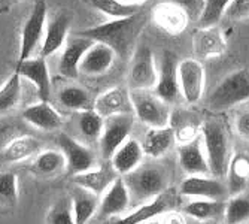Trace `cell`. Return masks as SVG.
<instances>
[{
  "mask_svg": "<svg viewBox=\"0 0 249 224\" xmlns=\"http://www.w3.org/2000/svg\"><path fill=\"white\" fill-rule=\"evenodd\" d=\"M18 178L14 172H0V206L14 208L18 204Z\"/></svg>",
  "mask_w": 249,
  "mask_h": 224,
  "instance_id": "8d00e7d4",
  "label": "cell"
},
{
  "mask_svg": "<svg viewBox=\"0 0 249 224\" xmlns=\"http://www.w3.org/2000/svg\"><path fill=\"white\" fill-rule=\"evenodd\" d=\"M227 48V40L218 26L213 27H197L193 33V51L194 58L209 60L221 57Z\"/></svg>",
  "mask_w": 249,
  "mask_h": 224,
  "instance_id": "4fadbf2b",
  "label": "cell"
},
{
  "mask_svg": "<svg viewBox=\"0 0 249 224\" xmlns=\"http://www.w3.org/2000/svg\"><path fill=\"white\" fill-rule=\"evenodd\" d=\"M178 162H179L180 169L188 176L211 173L206 151H205V147H203L201 134L178 147Z\"/></svg>",
  "mask_w": 249,
  "mask_h": 224,
  "instance_id": "5bb4252c",
  "label": "cell"
},
{
  "mask_svg": "<svg viewBox=\"0 0 249 224\" xmlns=\"http://www.w3.org/2000/svg\"><path fill=\"white\" fill-rule=\"evenodd\" d=\"M231 0H205L203 14L197 21V27H213L224 18L225 9Z\"/></svg>",
  "mask_w": 249,
  "mask_h": 224,
  "instance_id": "74e56055",
  "label": "cell"
},
{
  "mask_svg": "<svg viewBox=\"0 0 249 224\" xmlns=\"http://www.w3.org/2000/svg\"><path fill=\"white\" fill-rule=\"evenodd\" d=\"M24 120L33 127L45 131H54L63 126V117L50 102H37L22 111Z\"/></svg>",
  "mask_w": 249,
  "mask_h": 224,
  "instance_id": "cb8c5ba5",
  "label": "cell"
},
{
  "mask_svg": "<svg viewBox=\"0 0 249 224\" xmlns=\"http://www.w3.org/2000/svg\"><path fill=\"white\" fill-rule=\"evenodd\" d=\"M143 148L139 141L128 138L110 157V166L120 176H125L138 169L143 162Z\"/></svg>",
  "mask_w": 249,
  "mask_h": 224,
  "instance_id": "7402d4cb",
  "label": "cell"
},
{
  "mask_svg": "<svg viewBox=\"0 0 249 224\" xmlns=\"http://www.w3.org/2000/svg\"><path fill=\"white\" fill-rule=\"evenodd\" d=\"M142 224H163V220H161V217H158V218L149 220V221H146V223H142Z\"/></svg>",
  "mask_w": 249,
  "mask_h": 224,
  "instance_id": "f6af8a7d",
  "label": "cell"
},
{
  "mask_svg": "<svg viewBox=\"0 0 249 224\" xmlns=\"http://www.w3.org/2000/svg\"><path fill=\"white\" fill-rule=\"evenodd\" d=\"M93 43L94 40L81 35H75L73 37L67 39L58 64L60 74L69 79H76L79 75V64L82 61V57L93 47Z\"/></svg>",
  "mask_w": 249,
  "mask_h": 224,
  "instance_id": "2e32d148",
  "label": "cell"
},
{
  "mask_svg": "<svg viewBox=\"0 0 249 224\" xmlns=\"http://www.w3.org/2000/svg\"><path fill=\"white\" fill-rule=\"evenodd\" d=\"M225 176H227L229 194H242L249 181V157L243 152L234 154L230 159V165Z\"/></svg>",
  "mask_w": 249,
  "mask_h": 224,
  "instance_id": "f546056e",
  "label": "cell"
},
{
  "mask_svg": "<svg viewBox=\"0 0 249 224\" xmlns=\"http://www.w3.org/2000/svg\"><path fill=\"white\" fill-rule=\"evenodd\" d=\"M224 18L229 21H243L249 18V0H231L225 9Z\"/></svg>",
  "mask_w": 249,
  "mask_h": 224,
  "instance_id": "ab89813d",
  "label": "cell"
},
{
  "mask_svg": "<svg viewBox=\"0 0 249 224\" xmlns=\"http://www.w3.org/2000/svg\"><path fill=\"white\" fill-rule=\"evenodd\" d=\"M57 144L60 151L64 154L67 162V170L73 175L91 170L96 166V157L93 151L84 144L78 142L72 136L66 133H60L57 138Z\"/></svg>",
  "mask_w": 249,
  "mask_h": 224,
  "instance_id": "8fae6325",
  "label": "cell"
},
{
  "mask_svg": "<svg viewBox=\"0 0 249 224\" xmlns=\"http://www.w3.org/2000/svg\"><path fill=\"white\" fill-rule=\"evenodd\" d=\"M15 72L21 78L29 79L37 88V93L42 102H50L51 96V76L47 58L43 57H30L21 63H17Z\"/></svg>",
  "mask_w": 249,
  "mask_h": 224,
  "instance_id": "9a60e30c",
  "label": "cell"
},
{
  "mask_svg": "<svg viewBox=\"0 0 249 224\" xmlns=\"http://www.w3.org/2000/svg\"><path fill=\"white\" fill-rule=\"evenodd\" d=\"M185 215L196 221H218L219 217L225 212V202L224 200H208V199H197L187 204L182 209Z\"/></svg>",
  "mask_w": 249,
  "mask_h": 224,
  "instance_id": "4dcf8cb0",
  "label": "cell"
},
{
  "mask_svg": "<svg viewBox=\"0 0 249 224\" xmlns=\"http://www.w3.org/2000/svg\"><path fill=\"white\" fill-rule=\"evenodd\" d=\"M93 109L97 111L105 120L120 114H131L133 111L128 94L118 87L109 88L105 93H102L94 100Z\"/></svg>",
  "mask_w": 249,
  "mask_h": 224,
  "instance_id": "d4e9b609",
  "label": "cell"
},
{
  "mask_svg": "<svg viewBox=\"0 0 249 224\" xmlns=\"http://www.w3.org/2000/svg\"><path fill=\"white\" fill-rule=\"evenodd\" d=\"M58 102L72 111H85L91 109L89 108V96L87 93V90L78 85H67L60 90L58 93Z\"/></svg>",
  "mask_w": 249,
  "mask_h": 224,
  "instance_id": "e575fe53",
  "label": "cell"
},
{
  "mask_svg": "<svg viewBox=\"0 0 249 224\" xmlns=\"http://www.w3.org/2000/svg\"><path fill=\"white\" fill-rule=\"evenodd\" d=\"M134 126L133 114H120L105 120L103 133L99 139L102 157L110 160L114 152L130 138V133Z\"/></svg>",
  "mask_w": 249,
  "mask_h": 224,
  "instance_id": "9c48e42d",
  "label": "cell"
},
{
  "mask_svg": "<svg viewBox=\"0 0 249 224\" xmlns=\"http://www.w3.org/2000/svg\"><path fill=\"white\" fill-rule=\"evenodd\" d=\"M143 22H145V18L139 12L128 18L110 19V21L102 22L99 26L89 27L76 35L85 36L94 42L105 43L114 50L117 56L125 58L130 53V48L134 45L136 39H138L143 27Z\"/></svg>",
  "mask_w": 249,
  "mask_h": 224,
  "instance_id": "6da1fadb",
  "label": "cell"
},
{
  "mask_svg": "<svg viewBox=\"0 0 249 224\" xmlns=\"http://www.w3.org/2000/svg\"><path fill=\"white\" fill-rule=\"evenodd\" d=\"M133 202H149L166 193L167 173L163 168L154 165H141L131 173L123 176Z\"/></svg>",
  "mask_w": 249,
  "mask_h": 224,
  "instance_id": "3957f363",
  "label": "cell"
},
{
  "mask_svg": "<svg viewBox=\"0 0 249 224\" xmlns=\"http://www.w3.org/2000/svg\"><path fill=\"white\" fill-rule=\"evenodd\" d=\"M178 58L172 51H164L160 69H158V81L155 85V94L166 103L172 105L179 100V78H178Z\"/></svg>",
  "mask_w": 249,
  "mask_h": 224,
  "instance_id": "7c38bea8",
  "label": "cell"
},
{
  "mask_svg": "<svg viewBox=\"0 0 249 224\" xmlns=\"http://www.w3.org/2000/svg\"><path fill=\"white\" fill-rule=\"evenodd\" d=\"M224 218L227 224H240L249 218V197L242 194L231 196L229 202H225Z\"/></svg>",
  "mask_w": 249,
  "mask_h": 224,
  "instance_id": "d590c367",
  "label": "cell"
},
{
  "mask_svg": "<svg viewBox=\"0 0 249 224\" xmlns=\"http://www.w3.org/2000/svg\"><path fill=\"white\" fill-rule=\"evenodd\" d=\"M71 202L75 224H87L96 212H99L100 197L85 188L76 187L72 193Z\"/></svg>",
  "mask_w": 249,
  "mask_h": 224,
  "instance_id": "f1b7e54d",
  "label": "cell"
},
{
  "mask_svg": "<svg viewBox=\"0 0 249 224\" xmlns=\"http://www.w3.org/2000/svg\"><path fill=\"white\" fill-rule=\"evenodd\" d=\"M178 78L180 96L188 103L196 105L201 100L206 85L205 66L197 58H184L178 63Z\"/></svg>",
  "mask_w": 249,
  "mask_h": 224,
  "instance_id": "52a82bcc",
  "label": "cell"
},
{
  "mask_svg": "<svg viewBox=\"0 0 249 224\" xmlns=\"http://www.w3.org/2000/svg\"><path fill=\"white\" fill-rule=\"evenodd\" d=\"M105 127V118L97 111L85 109L79 112L78 117V129L81 130L82 136L88 141H99Z\"/></svg>",
  "mask_w": 249,
  "mask_h": 224,
  "instance_id": "d6a6232c",
  "label": "cell"
},
{
  "mask_svg": "<svg viewBox=\"0 0 249 224\" xmlns=\"http://www.w3.org/2000/svg\"><path fill=\"white\" fill-rule=\"evenodd\" d=\"M236 131L245 141H249V109L242 111L236 117Z\"/></svg>",
  "mask_w": 249,
  "mask_h": 224,
  "instance_id": "b9f144b4",
  "label": "cell"
},
{
  "mask_svg": "<svg viewBox=\"0 0 249 224\" xmlns=\"http://www.w3.org/2000/svg\"><path fill=\"white\" fill-rule=\"evenodd\" d=\"M205 224H219L218 221H208V223H205Z\"/></svg>",
  "mask_w": 249,
  "mask_h": 224,
  "instance_id": "bcb514c9",
  "label": "cell"
},
{
  "mask_svg": "<svg viewBox=\"0 0 249 224\" xmlns=\"http://www.w3.org/2000/svg\"><path fill=\"white\" fill-rule=\"evenodd\" d=\"M47 224H75L72 202L67 199L55 202L47 215Z\"/></svg>",
  "mask_w": 249,
  "mask_h": 224,
  "instance_id": "f35d334b",
  "label": "cell"
},
{
  "mask_svg": "<svg viewBox=\"0 0 249 224\" xmlns=\"http://www.w3.org/2000/svg\"><path fill=\"white\" fill-rule=\"evenodd\" d=\"M170 208H172V197L169 193H163L158 197L146 202V204H142L141 206L125 214L124 217L117 218L112 224H142L149 220L163 217L170 211Z\"/></svg>",
  "mask_w": 249,
  "mask_h": 224,
  "instance_id": "ffe728a7",
  "label": "cell"
},
{
  "mask_svg": "<svg viewBox=\"0 0 249 224\" xmlns=\"http://www.w3.org/2000/svg\"><path fill=\"white\" fill-rule=\"evenodd\" d=\"M124 2L131 3V5H136V6H142L145 2H148V0H124Z\"/></svg>",
  "mask_w": 249,
  "mask_h": 224,
  "instance_id": "ee69618b",
  "label": "cell"
},
{
  "mask_svg": "<svg viewBox=\"0 0 249 224\" xmlns=\"http://www.w3.org/2000/svg\"><path fill=\"white\" fill-rule=\"evenodd\" d=\"M48 21V5L47 0H36L27 19L24 21V26L21 29V40H19V53L17 63H21L32 57L40 39L45 36V29H47Z\"/></svg>",
  "mask_w": 249,
  "mask_h": 224,
  "instance_id": "8992f818",
  "label": "cell"
},
{
  "mask_svg": "<svg viewBox=\"0 0 249 224\" xmlns=\"http://www.w3.org/2000/svg\"><path fill=\"white\" fill-rule=\"evenodd\" d=\"M158 81V69L149 47L139 45L131 56L128 71L130 90H152Z\"/></svg>",
  "mask_w": 249,
  "mask_h": 224,
  "instance_id": "ba28073f",
  "label": "cell"
},
{
  "mask_svg": "<svg viewBox=\"0 0 249 224\" xmlns=\"http://www.w3.org/2000/svg\"><path fill=\"white\" fill-rule=\"evenodd\" d=\"M89 3L94 9L109 17L110 19H121L128 18L141 12L142 6H136L127 3L124 0H89Z\"/></svg>",
  "mask_w": 249,
  "mask_h": 224,
  "instance_id": "1f68e13d",
  "label": "cell"
},
{
  "mask_svg": "<svg viewBox=\"0 0 249 224\" xmlns=\"http://www.w3.org/2000/svg\"><path fill=\"white\" fill-rule=\"evenodd\" d=\"M161 220H163V224H185V220L182 218V215L173 214V212L166 214V217H163Z\"/></svg>",
  "mask_w": 249,
  "mask_h": 224,
  "instance_id": "7bdbcfd3",
  "label": "cell"
},
{
  "mask_svg": "<svg viewBox=\"0 0 249 224\" xmlns=\"http://www.w3.org/2000/svg\"><path fill=\"white\" fill-rule=\"evenodd\" d=\"M118 176L120 175L109 165V166H100V168H94L91 170L73 175L72 179L76 187L85 188L100 197L112 184H114V181Z\"/></svg>",
  "mask_w": 249,
  "mask_h": 224,
  "instance_id": "603a6c76",
  "label": "cell"
},
{
  "mask_svg": "<svg viewBox=\"0 0 249 224\" xmlns=\"http://www.w3.org/2000/svg\"><path fill=\"white\" fill-rule=\"evenodd\" d=\"M69 27H71V18L66 14H57L54 18H51L47 22V29H45V36L40 45L39 56L43 58H48L55 51H58L63 45H66Z\"/></svg>",
  "mask_w": 249,
  "mask_h": 224,
  "instance_id": "44dd1931",
  "label": "cell"
},
{
  "mask_svg": "<svg viewBox=\"0 0 249 224\" xmlns=\"http://www.w3.org/2000/svg\"><path fill=\"white\" fill-rule=\"evenodd\" d=\"M176 141L175 130L167 126L161 129H149L142 141V148L145 155L151 159H160L166 155Z\"/></svg>",
  "mask_w": 249,
  "mask_h": 224,
  "instance_id": "484cf974",
  "label": "cell"
},
{
  "mask_svg": "<svg viewBox=\"0 0 249 224\" xmlns=\"http://www.w3.org/2000/svg\"><path fill=\"white\" fill-rule=\"evenodd\" d=\"M200 134L206 151L211 175L215 178L225 176L230 165V145L224 126L216 120H206L200 126Z\"/></svg>",
  "mask_w": 249,
  "mask_h": 224,
  "instance_id": "7a4b0ae2",
  "label": "cell"
},
{
  "mask_svg": "<svg viewBox=\"0 0 249 224\" xmlns=\"http://www.w3.org/2000/svg\"><path fill=\"white\" fill-rule=\"evenodd\" d=\"M30 170L40 178H54L67 170L66 157L60 149L40 151L30 163Z\"/></svg>",
  "mask_w": 249,
  "mask_h": 224,
  "instance_id": "4316f807",
  "label": "cell"
},
{
  "mask_svg": "<svg viewBox=\"0 0 249 224\" xmlns=\"http://www.w3.org/2000/svg\"><path fill=\"white\" fill-rule=\"evenodd\" d=\"M180 196L208 200H224L230 196L227 184H224L219 178H209L208 175H191L187 176L179 187Z\"/></svg>",
  "mask_w": 249,
  "mask_h": 224,
  "instance_id": "30bf717a",
  "label": "cell"
},
{
  "mask_svg": "<svg viewBox=\"0 0 249 224\" xmlns=\"http://www.w3.org/2000/svg\"><path fill=\"white\" fill-rule=\"evenodd\" d=\"M21 99V76L18 72L14 74L0 87V114H6L14 109Z\"/></svg>",
  "mask_w": 249,
  "mask_h": 224,
  "instance_id": "836d02e7",
  "label": "cell"
},
{
  "mask_svg": "<svg viewBox=\"0 0 249 224\" xmlns=\"http://www.w3.org/2000/svg\"><path fill=\"white\" fill-rule=\"evenodd\" d=\"M131 204L130 193L123 176H118L102 196L99 214L103 217H117L124 214Z\"/></svg>",
  "mask_w": 249,
  "mask_h": 224,
  "instance_id": "ac0fdd59",
  "label": "cell"
},
{
  "mask_svg": "<svg viewBox=\"0 0 249 224\" xmlns=\"http://www.w3.org/2000/svg\"><path fill=\"white\" fill-rule=\"evenodd\" d=\"M117 53L110 47L100 42H94L79 64V72L88 76H97L106 74L115 61Z\"/></svg>",
  "mask_w": 249,
  "mask_h": 224,
  "instance_id": "d6986e66",
  "label": "cell"
},
{
  "mask_svg": "<svg viewBox=\"0 0 249 224\" xmlns=\"http://www.w3.org/2000/svg\"><path fill=\"white\" fill-rule=\"evenodd\" d=\"M42 151V142L35 136H18L6 144L2 149V157L5 162L18 163L24 162L30 157H36Z\"/></svg>",
  "mask_w": 249,
  "mask_h": 224,
  "instance_id": "83f0119b",
  "label": "cell"
},
{
  "mask_svg": "<svg viewBox=\"0 0 249 224\" xmlns=\"http://www.w3.org/2000/svg\"><path fill=\"white\" fill-rule=\"evenodd\" d=\"M249 100V69L234 71L225 76L211 93L208 108L213 112L227 111Z\"/></svg>",
  "mask_w": 249,
  "mask_h": 224,
  "instance_id": "277c9868",
  "label": "cell"
},
{
  "mask_svg": "<svg viewBox=\"0 0 249 224\" xmlns=\"http://www.w3.org/2000/svg\"><path fill=\"white\" fill-rule=\"evenodd\" d=\"M167 3H173L184 9L191 21H198V18L203 14V8H205V0H164Z\"/></svg>",
  "mask_w": 249,
  "mask_h": 224,
  "instance_id": "60d3db41",
  "label": "cell"
},
{
  "mask_svg": "<svg viewBox=\"0 0 249 224\" xmlns=\"http://www.w3.org/2000/svg\"><path fill=\"white\" fill-rule=\"evenodd\" d=\"M128 97L134 115L145 126L149 129L170 126L172 112L169 103L151 93V90H130Z\"/></svg>",
  "mask_w": 249,
  "mask_h": 224,
  "instance_id": "5b68a950",
  "label": "cell"
},
{
  "mask_svg": "<svg viewBox=\"0 0 249 224\" xmlns=\"http://www.w3.org/2000/svg\"><path fill=\"white\" fill-rule=\"evenodd\" d=\"M152 19L158 27L173 36L184 33L191 21L184 9L167 2H161L154 8Z\"/></svg>",
  "mask_w": 249,
  "mask_h": 224,
  "instance_id": "e0dca14e",
  "label": "cell"
}]
</instances>
